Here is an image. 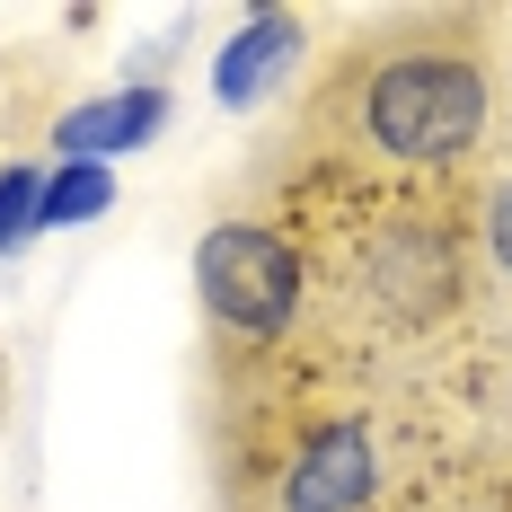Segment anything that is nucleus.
<instances>
[{"mask_svg": "<svg viewBox=\"0 0 512 512\" xmlns=\"http://www.w3.org/2000/svg\"><path fill=\"white\" fill-rule=\"evenodd\" d=\"M460 221H468V274L512 292V151H486V168L460 186Z\"/></svg>", "mask_w": 512, "mask_h": 512, "instance_id": "0eeeda50", "label": "nucleus"}, {"mask_svg": "<svg viewBox=\"0 0 512 512\" xmlns=\"http://www.w3.org/2000/svg\"><path fill=\"white\" fill-rule=\"evenodd\" d=\"M159 133H168V89H142V80H124V89H106V98H80L53 115V142L71 159H115V151H151Z\"/></svg>", "mask_w": 512, "mask_h": 512, "instance_id": "423d86ee", "label": "nucleus"}, {"mask_svg": "<svg viewBox=\"0 0 512 512\" xmlns=\"http://www.w3.org/2000/svg\"><path fill=\"white\" fill-rule=\"evenodd\" d=\"M380 433L362 407H327L265 460L256 486H239V512H380Z\"/></svg>", "mask_w": 512, "mask_h": 512, "instance_id": "20e7f679", "label": "nucleus"}, {"mask_svg": "<svg viewBox=\"0 0 512 512\" xmlns=\"http://www.w3.org/2000/svg\"><path fill=\"white\" fill-rule=\"evenodd\" d=\"M468 221L460 195H354L345 221V292L389 336H442L468 301Z\"/></svg>", "mask_w": 512, "mask_h": 512, "instance_id": "f03ea898", "label": "nucleus"}, {"mask_svg": "<svg viewBox=\"0 0 512 512\" xmlns=\"http://www.w3.org/2000/svg\"><path fill=\"white\" fill-rule=\"evenodd\" d=\"M504 124V27L486 9H380L309 71L301 159L354 195H460Z\"/></svg>", "mask_w": 512, "mask_h": 512, "instance_id": "f257e3e1", "label": "nucleus"}, {"mask_svg": "<svg viewBox=\"0 0 512 512\" xmlns=\"http://www.w3.org/2000/svg\"><path fill=\"white\" fill-rule=\"evenodd\" d=\"M195 309H204V345L230 362L283 354L309 309V239L283 221L230 212L195 239Z\"/></svg>", "mask_w": 512, "mask_h": 512, "instance_id": "7ed1b4c3", "label": "nucleus"}, {"mask_svg": "<svg viewBox=\"0 0 512 512\" xmlns=\"http://www.w3.org/2000/svg\"><path fill=\"white\" fill-rule=\"evenodd\" d=\"M301 62H309V18L301 9H256V18H239V36L212 53V98L230 115H256V106H274L301 80Z\"/></svg>", "mask_w": 512, "mask_h": 512, "instance_id": "39448f33", "label": "nucleus"}, {"mask_svg": "<svg viewBox=\"0 0 512 512\" xmlns=\"http://www.w3.org/2000/svg\"><path fill=\"white\" fill-rule=\"evenodd\" d=\"M45 230V177L36 168H0V256H18Z\"/></svg>", "mask_w": 512, "mask_h": 512, "instance_id": "1a4fd4ad", "label": "nucleus"}, {"mask_svg": "<svg viewBox=\"0 0 512 512\" xmlns=\"http://www.w3.org/2000/svg\"><path fill=\"white\" fill-rule=\"evenodd\" d=\"M106 204H115V177H106L98 159H71V168H53V177H45V230L98 221Z\"/></svg>", "mask_w": 512, "mask_h": 512, "instance_id": "6e6552de", "label": "nucleus"}]
</instances>
